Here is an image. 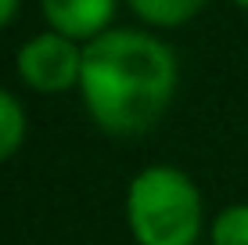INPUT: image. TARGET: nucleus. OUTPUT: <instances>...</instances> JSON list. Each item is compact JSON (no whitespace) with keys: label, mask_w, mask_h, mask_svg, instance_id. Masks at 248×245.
<instances>
[{"label":"nucleus","mask_w":248,"mask_h":245,"mask_svg":"<svg viewBox=\"0 0 248 245\" xmlns=\"http://www.w3.org/2000/svg\"><path fill=\"white\" fill-rule=\"evenodd\" d=\"M180 65L166 40L148 29H108L83 44L79 98L90 123L108 137H140L166 119Z\"/></svg>","instance_id":"1"},{"label":"nucleus","mask_w":248,"mask_h":245,"mask_svg":"<svg viewBox=\"0 0 248 245\" xmlns=\"http://www.w3.org/2000/svg\"><path fill=\"white\" fill-rule=\"evenodd\" d=\"M126 227L137 245H198L205 198L194 177L173 163H151L126 184Z\"/></svg>","instance_id":"2"},{"label":"nucleus","mask_w":248,"mask_h":245,"mask_svg":"<svg viewBox=\"0 0 248 245\" xmlns=\"http://www.w3.org/2000/svg\"><path fill=\"white\" fill-rule=\"evenodd\" d=\"M15 69L18 80L36 94H68L79 90L83 76V44L62 36V33L47 29L29 36L15 54Z\"/></svg>","instance_id":"3"},{"label":"nucleus","mask_w":248,"mask_h":245,"mask_svg":"<svg viewBox=\"0 0 248 245\" xmlns=\"http://www.w3.org/2000/svg\"><path fill=\"white\" fill-rule=\"evenodd\" d=\"M40 11L54 33L76 44H90L115 29L112 18L119 11V0H40Z\"/></svg>","instance_id":"4"},{"label":"nucleus","mask_w":248,"mask_h":245,"mask_svg":"<svg viewBox=\"0 0 248 245\" xmlns=\"http://www.w3.org/2000/svg\"><path fill=\"white\" fill-rule=\"evenodd\" d=\"M126 4H130V11L144 25H155V29H176V25L191 22L209 0H126Z\"/></svg>","instance_id":"5"},{"label":"nucleus","mask_w":248,"mask_h":245,"mask_svg":"<svg viewBox=\"0 0 248 245\" xmlns=\"http://www.w3.org/2000/svg\"><path fill=\"white\" fill-rule=\"evenodd\" d=\"M25 133H29V115H25V105H22V101L15 98L7 87H0V166L22 151Z\"/></svg>","instance_id":"6"},{"label":"nucleus","mask_w":248,"mask_h":245,"mask_svg":"<svg viewBox=\"0 0 248 245\" xmlns=\"http://www.w3.org/2000/svg\"><path fill=\"white\" fill-rule=\"evenodd\" d=\"M209 245H248V202H230L212 216Z\"/></svg>","instance_id":"7"},{"label":"nucleus","mask_w":248,"mask_h":245,"mask_svg":"<svg viewBox=\"0 0 248 245\" xmlns=\"http://www.w3.org/2000/svg\"><path fill=\"white\" fill-rule=\"evenodd\" d=\"M18 15V0H0V29Z\"/></svg>","instance_id":"8"},{"label":"nucleus","mask_w":248,"mask_h":245,"mask_svg":"<svg viewBox=\"0 0 248 245\" xmlns=\"http://www.w3.org/2000/svg\"><path fill=\"white\" fill-rule=\"evenodd\" d=\"M230 4H237V7H245V11H248V0H230Z\"/></svg>","instance_id":"9"}]
</instances>
